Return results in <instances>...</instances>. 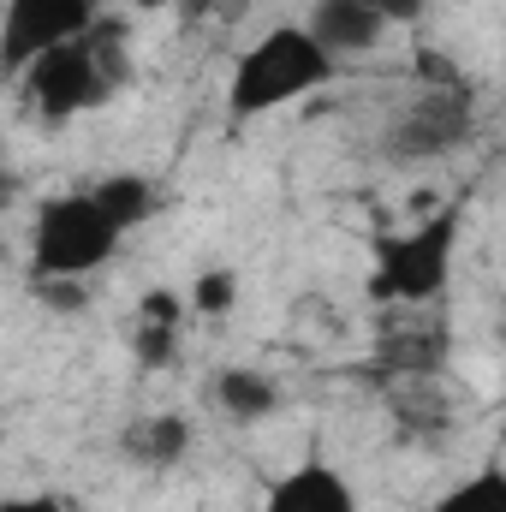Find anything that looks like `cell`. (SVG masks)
Masks as SVG:
<instances>
[{"label": "cell", "mask_w": 506, "mask_h": 512, "mask_svg": "<svg viewBox=\"0 0 506 512\" xmlns=\"http://www.w3.org/2000/svg\"><path fill=\"white\" fill-rule=\"evenodd\" d=\"M262 512H364L358 489L340 465L328 459H298L292 471H280L262 495Z\"/></svg>", "instance_id": "52a82bcc"}, {"label": "cell", "mask_w": 506, "mask_h": 512, "mask_svg": "<svg viewBox=\"0 0 506 512\" xmlns=\"http://www.w3.org/2000/svg\"><path fill=\"white\" fill-rule=\"evenodd\" d=\"M131 233L120 227V215L84 185V191H66V197H48L30 221V268L48 280V286H72L96 268H108L120 245Z\"/></svg>", "instance_id": "3957f363"}, {"label": "cell", "mask_w": 506, "mask_h": 512, "mask_svg": "<svg viewBox=\"0 0 506 512\" xmlns=\"http://www.w3.org/2000/svg\"><path fill=\"white\" fill-rule=\"evenodd\" d=\"M185 304H191V316H227V310L239 304V268H209V274H197Z\"/></svg>", "instance_id": "4fadbf2b"}, {"label": "cell", "mask_w": 506, "mask_h": 512, "mask_svg": "<svg viewBox=\"0 0 506 512\" xmlns=\"http://www.w3.org/2000/svg\"><path fill=\"white\" fill-rule=\"evenodd\" d=\"M120 78H126V66H120V24L102 18L84 42L42 54L18 84H24V102L36 108V120L66 126V120H78L84 108L108 102V90H114Z\"/></svg>", "instance_id": "277c9868"}, {"label": "cell", "mask_w": 506, "mask_h": 512, "mask_svg": "<svg viewBox=\"0 0 506 512\" xmlns=\"http://www.w3.org/2000/svg\"><path fill=\"white\" fill-rule=\"evenodd\" d=\"M209 393H215V411L233 417V423H262L280 405V387L268 382L262 370H221Z\"/></svg>", "instance_id": "9c48e42d"}, {"label": "cell", "mask_w": 506, "mask_h": 512, "mask_svg": "<svg viewBox=\"0 0 506 512\" xmlns=\"http://www.w3.org/2000/svg\"><path fill=\"white\" fill-rule=\"evenodd\" d=\"M465 239V203H423L405 233H387L376 245L370 298L381 304H435L453 280Z\"/></svg>", "instance_id": "7a4b0ae2"}, {"label": "cell", "mask_w": 506, "mask_h": 512, "mask_svg": "<svg viewBox=\"0 0 506 512\" xmlns=\"http://www.w3.org/2000/svg\"><path fill=\"white\" fill-rule=\"evenodd\" d=\"M0 512H66V501L60 495H6Z\"/></svg>", "instance_id": "5bb4252c"}, {"label": "cell", "mask_w": 506, "mask_h": 512, "mask_svg": "<svg viewBox=\"0 0 506 512\" xmlns=\"http://www.w3.org/2000/svg\"><path fill=\"white\" fill-rule=\"evenodd\" d=\"M90 191L120 215V227H126V233H137L143 221H155V215H161V191H155V179H143V173H108V179H96Z\"/></svg>", "instance_id": "8fae6325"}, {"label": "cell", "mask_w": 506, "mask_h": 512, "mask_svg": "<svg viewBox=\"0 0 506 512\" xmlns=\"http://www.w3.org/2000/svg\"><path fill=\"white\" fill-rule=\"evenodd\" d=\"M429 512H506V465H483L459 477Z\"/></svg>", "instance_id": "7c38bea8"}, {"label": "cell", "mask_w": 506, "mask_h": 512, "mask_svg": "<svg viewBox=\"0 0 506 512\" xmlns=\"http://www.w3.org/2000/svg\"><path fill=\"white\" fill-rule=\"evenodd\" d=\"M370 6H376L387 24H411V18L423 12V0H370Z\"/></svg>", "instance_id": "9a60e30c"}, {"label": "cell", "mask_w": 506, "mask_h": 512, "mask_svg": "<svg viewBox=\"0 0 506 512\" xmlns=\"http://www.w3.org/2000/svg\"><path fill=\"white\" fill-rule=\"evenodd\" d=\"M102 24V0H6L0 18V72L24 78L42 54L84 42Z\"/></svg>", "instance_id": "5b68a950"}, {"label": "cell", "mask_w": 506, "mask_h": 512, "mask_svg": "<svg viewBox=\"0 0 506 512\" xmlns=\"http://www.w3.org/2000/svg\"><path fill=\"white\" fill-rule=\"evenodd\" d=\"M340 60L316 42L310 24H274L233 60L227 78V114L233 120H268L280 108H298L334 84Z\"/></svg>", "instance_id": "6da1fadb"}, {"label": "cell", "mask_w": 506, "mask_h": 512, "mask_svg": "<svg viewBox=\"0 0 506 512\" xmlns=\"http://www.w3.org/2000/svg\"><path fill=\"white\" fill-rule=\"evenodd\" d=\"M126 447H131V459H137V465L167 471V465H179V459H185V447H191V423H185V417H173V411H155V417L131 423Z\"/></svg>", "instance_id": "30bf717a"}, {"label": "cell", "mask_w": 506, "mask_h": 512, "mask_svg": "<svg viewBox=\"0 0 506 512\" xmlns=\"http://www.w3.org/2000/svg\"><path fill=\"white\" fill-rule=\"evenodd\" d=\"M304 24L316 30V42L334 60H358V54H370L381 36H387V18H381L370 0H316Z\"/></svg>", "instance_id": "ba28073f"}, {"label": "cell", "mask_w": 506, "mask_h": 512, "mask_svg": "<svg viewBox=\"0 0 506 512\" xmlns=\"http://www.w3.org/2000/svg\"><path fill=\"white\" fill-rule=\"evenodd\" d=\"M471 126L477 114L465 84H423V96L393 120V149L411 161H435V155H453L471 137Z\"/></svg>", "instance_id": "8992f818"}]
</instances>
